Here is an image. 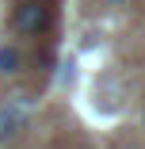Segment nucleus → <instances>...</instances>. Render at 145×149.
Segmentation results:
<instances>
[{
	"mask_svg": "<svg viewBox=\"0 0 145 149\" xmlns=\"http://www.w3.org/2000/svg\"><path fill=\"white\" fill-rule=\"evenodd\" d=\"M23 69V54L15 46H0V77H12Z\"/></svg>",
	"mask_w": 145,
	"mask_h": 149,
	"instance_id": "3",
	"label": "nucleus"
},
{
	"mask_svg": "<svg viewBox=\"0 0 145 149\" xmlns=\"http://www.w3.org/2000/svg\"><path fill=\"white\" fill-rule=\"evenodd\" d=\"M53 12H50V0H19L15 8V31L23 35H42L50 27Z\"/></svg>",
	"mask_w": 145,
	"mask_h": 149,
	"instance_id": "2",
	"label": "nucleus"
},
{
	"mask_svg": "<svg viewBox=\"0 0 145 149\" xmlns=\"http://www.w3.org/2000/svg\"><path fill=\"white\" fill-rule=\"evenodd\" d=\"M119 149H137V145H119Z\"/></svg>",
	"mask_w": 145,
	"mask_h": 149,
	"instance_id": "5",
	"label": "nucleus"
},
{
	"mask_svg": "<svg viewBox=\"0 0 145 149\" xmlns=\"http://www.w3.org/2000/svg\"><path fill=\"white\" fill-rule=\"evenodd\" d=\"M103 4H111V8H122V4H130V0H103Z\"/></svg>",
	"mask_w": 145,
	"mask_h": 149,
	"instance_id": "4",
	"label": "nucleus"
},
{
	"mask_svg": "<svg viewBox=\"0 0 145 149\" xmlns=\"http://www.w3.org/2000/svg\"><path fill=\"white\" fill-rule=\"evenodd\" d=\"M35 115V96L31 92H12L0 100V145L12 141L23 126H27V118Z\"/></svg>",
	"mask_w": 145,
	"mask_h": 149,
	"instance_id": "1",
	"label": "nucleus"
}]
</instances>
